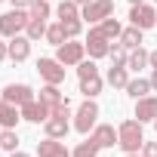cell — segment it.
<instances>
[{
  "mask_svg": "<svg viewBox=\"0 0 157 157\" xmlns=\"http://www.w3.org/2000/svg\"><path fill=\"white\" fill-rule=\"evenodd\" d=\"M120 148L126 154H139L145 145V132H142V120H123L120 123Z\"/></svg>",
  "mask_w": 157,
  "mask_h": 157,
  "instance_id": "obj_1",
  "label": "cell"
},
{
  "mask_svg": "<svg viewBox=\"0 0 157 157\" xmlns=\"http://www.w3.org/2000/svg\"><path fill=\"white\" fill-rule=\"evenodd\" d=\"M28 22H31V13H25V10H10V13H3V16H0V37H16V34H22V31L28 28Z\"/></svg>",
  "mask_w": 157,
  "mask_h": 157,
  "instance_id": "obj_2",
  "label": "cell"
},
{
  "mask_svg": "<svg viewBox=\"0 0 157 157\" xmlns=\"http://www.w3.org/2000/svg\"><path fill=\"white\" fill-rule=\"evenodd\" d=\"M108 16H114V0H93V3H86L80 10V19L90 22V25H96V22H102Z\"/></svg>",
  "mask_w": 157,
  "mask_h": 157,
  "instance_id": "obj_3",
  "label": "cell"
},
{
  "mask_svg": "<svg viewBox=\"0 0 157 157\" xmlns=\"http://www.w3.org/2000/svg\"><path fill=\"white\" fill-rule=\"evenodd\" d=\"M129 22H132L136 28L148 31V28H154V25H157V10H154V6H148V3H136V6L129 10Z\"/></svg>",
  "mask_w": 157,
  "mask_h": 157,
  "instance_id": "obj_4",
  "label": "cell"
},
{
  "mask_svg": "<svg viewBox=\"0 0 157 157\" xmlns=\"http://www.w3.org/2000/svg\"><path fill=\"white\" fill-rule=\"evenodd\" d=\"M96 117H99V108H96V102L93 99H86L83 105H80V111H77V120H74V129L77 132H90L93 126H96Z\"/></svg>",
  "mask_w": 157,
  "mask_h": 157,
  "instance_id": "obj_5",
  "label": "cell"
},
{
  "mask_svg": "<svg viewBox=\"0 0 157 157\" xmlns=\"http://www.w3.org/2000/svg\"><path fill=\"white\" fill-rule=\"evenodd\" d=\"M83 52H86V43H74V40L68 43V40H65V43L59 46L56 59L68 68V65H80V62H83Z\"/></svg>",
  "mask_w": 157,
  "mask_h": 157,
  "instance_id": "obj_6",
  "label": "cell"
},
{
  "mask_svg": "<svg viewBox=\"0 0 157 157\" xmlns=\"http://www.w3.org/2000/svg\"><path fill=\"white\" fill-rule=\"evenodd\" d=\"M37 71H40V77H43V80L46 83H62L65 80V65L59 62V59H40L37 62Z\"/></svg>",
  "mask_w": 157,
  "mask_h": 157,
  "instance_id": "obj_7",
  "label": "cell"
},
{
  "mask_svg": "<svg viewBox=\"0 0 157 157\" xmlns=\"http://www.w3.org/2000/svg\"><path fill=\"white\" fill-rule=\"evenodd\" d=\"M86 52L93 59H102L111 52V40L102 34V28H90V37H86Z\"/></svg>",
  "mask_w": 157,
  "mask_h": 157,
  "instance_id": "obj_8",
  "label": "cell"
},
{
  "mask_svg": "<svg viewBox=\"0 0 157 157\" xmlns=\"http://www.w3.org/2000/svg\"><path fill=\"white\" fill-rule=\"evenodd\" d=\"M31 99H34V93H31V86H28V83H10V86L3 90V102H6V105L22 108V105H28Z\"/></svg>",
  "mask_w": 157,
  "mask_h": 157,
  "instance_id": "obj_9",
  "label": "cell"
},
{
  "mask_svg": "<svg viewBox=\"0 0 157 157\" xmlns=\"http://www.w3.org/2000/svg\"><path fill=\"white\" fill-rule=\"evenodd\" d=\"M49 114H52V108H49L46 102L31 99L28 105H22V120H28V123H46V120H49Z\"/></svg>",
  "mask_w": 157,
  "mask_h": 157,
  "instance_id": "obj_10",
  "label": "cell"
},
{
  "mask_svg": "<svg viewBox=\"0 0 157 157\" xmlns=\"http://www.w3.org/2000/svg\"><path fill=\"white\" fill-rule=\"evenodd\" d=\"M99 148H114V145H120V132L114 129V126H108V123H102V126H96L93 129V136H90Z\"/></svg>",
  "mask_w": 157,
  "mask_h": 157,
  "instance_id": "obj_11",
  "label": "cell"
},
{
  "mask_svg": "<svg viewBox=\"0 0 157 157\" xmlns=\"http://www.w3.org/2000/svg\"><path fill=\"white\" fill-rule=\"evenodd\" d=\"M31 37H22V34H16V37H10V59L13 62H25L28 56H31Z\"/></svg>",
  "mask_w": 157,
  "mask_h": 157,
  "instance_id": "obj_12",
  "label": "cell"
},
{
  "mask_svg": "<svg viewBox=\"0 0 157 157\" xmlns=\"http://www.w3.org/2000/svg\"><path fill=\"white\" fill-rule=\"evenodd\" d=\"M136 117H139L142 123H148V120H157V96L136 99Z\"/></svg>",
  "mask_w": 157,
  "mask_h": 157,
  "instance_id": "obj_13",
  "label": "cell"
},
{
  "mask_svg": "<svg viewBox=\"0 0 157 157\" xmlns=\"http://www.w3.org/2000/svg\"><path fill=\"white\" fill-rule=\"evenodd\" d=\"M37 154L40 157H71V151L59 142V139H43V142H37Z\"/></svg>",
  "mask_w": 157,
  "mask_h": 157,
  "instance_id": "obj_14",
  "label": "cell"
},
{
  "mask_svg": "<svg viewBox=\"0 0 157 157\" xmlns=\"http://www.w3.org/2000/svg\"><path fill=\"white\" fill-rule=\"evenodd\" d=\"M40 102H46V105H49V108L56 111L59 105H65V102H71V99H68V96H62L56 83H46V86L40 90Z\"/></svg>",
  "mask_w": 157,
  "mask_h": 157,
  "instance_id": "obj_15",
  "label": "cell"
},
{
  "mask_svg": "<svg viewBox=\"0 0 157 157\" xmlns=\"http://www.w3.org/2000/svg\"><path fill=\"white\" fill-rule=\"evenodd\" d=\"M19 117H22V108H16V105H0V126L3 129H16V123H19Z\"/></svg>",
  "mask_w": 157,
  "mask_h": 157,
  "instance_id": "obj_16",
  "label": "cell"
},
{
  "mask_svg": "<svg viewBox=\"0 0 157 157\" xmlns=\"http://www.w3.org/2000/svg\"><path fill=\"white\" fill-rule=\"evenodd\" d=\"M148 59H151V52H145L142 46H136V49L129 52V59H126V68H132V71H142L145 65H151Z\"/></svg>",
  "mask_w": 157,
  "mask_h": 157,
  "instance_id": "obj_17",
  "label": "cell"
},
{
  "mask_svg": "<svg viewBox=\"0 0 157 157\" xmlns=\"http://www.w3.org/2000/svg\"><path fill=\"white\" fill-rule=\"evenodd\" d=\"M80 93H83L86 99L99 96V93H102V77H99V74H93V77H83V80H80Z\"/></svg>",
  "mask_w": 157,
  "mask_h": 157,
  "instance_id": "obj_18",
  "label": "cell"
},
{
  "mask_svg": "<svg viewBox=\"0 0 157 157\" xmlns=\"http://www.w3.org/2000/svg\"><path fill=\"white\" fill-rule=\"evenodd\" d=\"M102 34L108 37V40H120V34H123V28H120V22L114 19V16H108V19H102Z\"/></svg>",
  "mask_w": 157,
  "mask_h": 157,
  "instance_id": "obj_19",
  "label": "cell"
},
{
  "mask_svg": "<svg viewBox=\"0 0 157 157\" xmlns=\"http://www.w3.org/2000/svg\"><path fill=\"white\" fill-rule=\"evenodd\" d=\"M108 83H111L114 90H126V83H129L126 68H117V65H111V71H108Z\"/></svg>",
  "mask_w": 157,
  "mask_h": 157,
  "instance_id": "obj_20",
  "label": "cell"
},
{
  "mask_svg": "<svg viewBox=\"0 0 157 157\" xmlns=\"http://www.w3.org/2000/svg\"><path fill=\"white\" fill-rule=\"evenodd\" d=\"M126 93H129L132 99H145V96L151 93V80H142V77H139V80H129V83H126Z\"/></svg>",
  "mask_w": 157,
  "mask_h": 157,
  "instance_id": "obj_21",
  "label": "cell"
},
{
  "mask_svg": "<svg viewBox=\"0 0 157 157\" xmlns=\"http://www.w3.org/2000/svg\"><path fill=\"white\" fill-rule=\"evenodd\" d=\"M120 43L126 46V49H136V46H142V28H126L123 34H120Z\"/></svg>",
  "mask_w": 157,
  "mask_h": 157,
  "instance_id": "obj_22",
  "label": "cell"
},
{
  "mask_svg": "<svg viewBox=\"0 0 157 157\" xmlns=\"http://www.w3.org/2000/svg\"><path fill=\"white\" fill-rule=\"evenodd\" d=\"M25 37H31V40L46 37V19H31V22H28V28H25Z\"/></svg>",
  "mask_w": 157,
  "mask_h": 157,
  "instance_id": "obj_23",
  "label": "cell"
},
{
  "mask_svg": "<svg viewBox=\"0 0 157 157\" xmlns=\"http://www.w3.org/2000/svg\"><path fill=\"white\" fill-rule=\"evenodd\" d=\"M59 25H62V31H65V37L71 40V37H77L83 31V19H59Z\"/></svg>",
  "mask_w": 157,
  "mask_h": 157,
  "instance_id": "obj_24",
  "label": "cell"
},
{
  "mask_svg": "<svg viewBox=\"0 0 157 157\" xmlns=\"http://www.w3.org/2000/svg\"><path fill=\"white\" fill-rule=\"evenodd\" d=\"M108 56H111V62H114L117 68H126V59H129V56H126V46H123L120 40L111 43V52H108Z\"/></svg>",
  "mask_w": 157,
  "mask_h": 157,
  "instance_id": "obj_25",
  "label": "cell"
},
{
  "mask_svg": "<svg viewBox=\"0 0 157 157\" xmlns=\"http://www.w3.org/2000/svg\"><path fill=\"white\" fill-rule=\"evenodd\" d=\"M0 148H3V151H19V136H16V129H3V132H0Z\"/></svg>",
  "mask_w": 157,
  "mask_h": 157,
  "instance_id": "obj_26",
  "label": "cell"
},
{
  "mask_svg": "<svg viewBox=\"0 0 157 157\" xmlns=\"http://www.w3.org/2000/svg\"><path fill=\"white\" fill-rule=\"evenodd\" d=\"M96 154H99V145H96L93 139H86V142H80V145L74 148L71 157H96Z\"/></svg>",
  "mask_w": 157,
  "mask_h": 157,
  "instance_id": "obj_27",
  "label": "cell"
},
{
  "mask_svg": "<svg viewBox=\"0 0 157 157\" xmlns=\"http://www.w3.org/2000/svg\"><path fill=\"white\" fill-rule=\"evenodd\" d=\"M59 19H80V3H74V0H65L59 6Z\"/></svg>",
  "mask_w": 157,
  "mask_h": 157,
  "instance_id": "obj_28",
  "label": "cell"
},
{
  "mask_svg": "<svg viewBox=\"0 0 157 157\" xmlns=\"http://www.w3.org/2000/svg\"><path fill=\"white\" fill-rule=\"evenodd\" d=\"M28 10H31V19H49V0H34Z\"/></svg>",
  "mask_w": 157,
  "mask_h": 157,
  "instance_id": "obj_29",
  "label": "cell"
},
{
  "mask_svg": "<svg viewBox=\"0 0 157 157\" xmlns=\"http://www.w3.org/2000/svg\"><path fill=\"white\" fill-rule=\"evenodd\" d=\"M46 40H49L52 46H62V43L68 40V37H65V31H62V25H49V28H46Z\"/></svg>",
  "mask_w": 157,
  "mask_h": 157,
  "instance_id": "obj_30",
  "label": "cell"
},
{
  "mask_svg": "<svg viewBox=\"0 0 157 157\" xmlns=\"http://www.w3.org/2000/svg\"><path fill=\"white\" fill-rule=\"evenodd\" d=\"M93 74H99L96 62H80V65H77V77H80V80H83V77H93Z\"/></svg>",
  "mask_w": 157,
  "mask_h": 157,
  "instance_id": "obj_31",
  "label": "cell"
},
{
  "mask_svg": "<svg viewBox=\"0 0 157 157\" xmlns=\"http://www.w3.org/2000/svg\"><path fill=\"white\" fill-rule=\"evenodd\" d=\"M142 157H157V142H145L142 145Z\"/></svg>",
  "mask_w": 157,
  "mask_h": 157,
  "instance_id": "obj_32",
  "label": "cell"
},
{
  "mask_svg": "<svg viewBox=\"0 0 157 157\" xmlns=\"http://www.w3.org/2000/svg\"><path fill=\"white\" fill-rule=\"evenodd\" d=\"M3 59H10V43L0 40V62H3Z\"/></svg>",
  "mask_w": 157,
  "mask_h": 157,
  "instance_id": "obj_33",
  "label": "cell"
},
{
  "mask_svg": "<svg viewBox=\"0 0 157 157\" xmlns=\"http://www.w3.org/2000/svg\"><path fill=\"white\" fill-rule=\"evenodd\" d=\"M34 0H13V10H25V6H31Z\"/></svg>",
  "mask_w": 157,
  "mask_h": 157,
  "instance_id": "obj_34",
  "label": "cell"
},
{
  "mask_svg": "<svg viewBox=\"0 0 157 157\" xmlns=\"http://www.w3.org/2000/svg\"><path fill=\"white\" fill-rule=\"evenodd\" d=\"M151 90L157 93V68H154V74H151Z\"/></svg>",
  "mask_w": 157,
  "mask_h": 157,
  "instance_id": "obj_35",
  "label": "cell"
},
{
  "mask_svg": "<svg viewBox=\"0 0 157 157\" xmlns=\"http://www.w3.org/2000/svg\"><path fill=\"white\" fill-rule=\"evenodd\" d=\"M148 62H151V68H157V49L151 52V59H148Z\"/></svg>",
  "mask_w": 157,
  "mask_h": 157,
  "instance_id": "obj_36",
  "label": "cell"
},
{
  "mask_svg": "<svg viewBox=\"0 0 157 157\" xmlns=\"http://www.w3.org/2000/svg\"><path fill=\"white\" fill-rule=\"evenodd\" d=\"M10 157H28V154H25V151H13Z\"/></svg>",
  "mask_w": 157,
  "mask_h": 157,
  "instance_id": "obj_37",
  "label": "cell"
},
{
  "mask_svg": "<svg viewBox=\"0 0 157 157\" xmlns=\"http://www.w3.org/2000/svg\"><path fill=\"white\" fill-rule=\"evenodd\" d=\"M74 3H80V6H86V3H93V0H74Z\"/></svg>",
  "mask_w": 157,
  "mask_h": 157,
  "instance_id": "obj_38",
  "label": "cell"
},
{
  "mask_svg": "<svg viewBox=\"0 0 157 157\" xmlns=\"http://www.w3.org/2000/svg\"><path fill=\"white\" fill-rule=\"evenodd\" d=\"M129 3H132V6H136V3H142V0H129Z\"/></svg>",
  "mask_w": 157,
  "mask_h": 157,
  "instance_id": "obj_39",
  "label": "cell"
},
{
  "mask_svg": "<svg viewBox=\"0 0 157 157\" xmlns=\"http://www.w3.org/2000/svg\"><path fill=\"white\" fill-rule=\"evenodd\" d=\"M126 157H142V154H126Z\"/></svg>",
  "mask_w": 157,
  "mask_h": 157,
  "instance_id": "obj_40",
  "label": "cell"
},
{
  "mask_svg": "<svg viewBox=\"0 0 157 157\" xmlns=\"http://www.w3.org/2000/svg\"><path fill=\"white\" fill-rule=\"evenodd\" d=\"M0 105H3V93H0Z\"/></svg>",
  "mask_w": 157,
  "mask_h": 157,
  "instance_id": "obj_41",
  "label": "cell"
},
{
  "mask_svg": "<svg viewBox=\"0 0 157 157\" xmlns=\"http://www.w3.org/2000/svg\"><path fill=\"white\" fill-rule=\"evenodd\" d=\"M154 129H157V120H154Z\"/></svg>",
  "mask_w": 157,
  "mask_h": 157,
  "instance_id": "obj_42",
  "label": "cell"
},
{
  "mask_svg": "<svg viewBox=\"0 0 157 157\" xmlns=\"http://www.w3.org/2000/svg\"><path fill=\"white\" fill-rule=\"evenodd\" d=\"M154 3H157V0H154Z\"/></svg>",
  "mask_w": 157,
  "mask_h": 157,
  "instance_id": "obj_43",
  "label": "cell"
}]
</instances>
